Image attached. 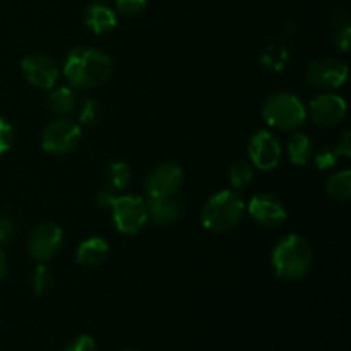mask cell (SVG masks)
<instances>
[{
  "label": "cell",
  "instance_id": "cell-1",
  "mask_svg": "<svg viewBox=\"0 0 351 351\" xmlns=\"http://www.w3.org/2000/svg\"><path fill=\"white\" fill-rule=\"evenodd\" d=\"M113 62L105 51L91 47H77L69 51L64 75L74 89H91L110 79Z\"/></svg>",
  "mask_w": 351,
  "mask_h": 351
},
{
  "label": "cell",
  "instance_id": "cell-2",
  "mask_svg": "<svg viewBox=\"0 0 351 351\" xmlns=\"http://www.w3.org/2000/svg\"><path fill=\"white\" fill-rule=\"evenodd\" d=\"M314 252L304 237L287 235L274 245L271 254L274 273L278 278L295 281L304 278L311 271Z\"/></svg>",
  "mask_w": 351,
  "mask_h": 351
},
{
  "label": "cell",
  "instance_id": "cell-3",
  "mask_svg": "<svg viewBox=\"0 0 351 351\" xmlns=\"http://www.w3.org/2000/svg\"><path fill=\"white\" fill-rule=\"evenodd\" d=\"M243 211H245V204L237 192L221 191L206 201L201 213L202 225L209 232H228L239 225Z\"/></svg>",
  "mask_w": 351,
  "mask_h": 351
},
{
  "label": "cell",
  "instance_id": "cell-4",
  "mask_svg": "<svg viewBox=\"0 0 351 351\" xmlns=\"http://www.w3.org/2000/svg\"><path fill=\"white\" fill-rule=\"evenodd\" d=\"M263 119L269 127L283 132L300 129L307 119V110L297 96L290 93H274L263 103Z\"/></svg>",
  "mask_w": 351,
  "mask_h": 351
},
{
  "label": "cell",
  "instance_id": "cell-5",
  "mask_svg": "<svg viewBox=\"0 0 351 351\" xmlns=\"http://www.w3.org/2000/svg\"><path fill=\"white\" fill-rule=\"evenodd\" d=\"M110 209L117 230L123 235H136L147 223L146 202L139 195H117Z\"/></svg>",
  "mask_w": 351,
  "mask_h": 351
},
{
  "label": "cell",
  "instance_id": "cell-6",
  "mask_svg": "<svg viewBox=\"0 0 351 351\" xmlns=\"http://www.w3.org/2000/svg\"><path fill=\"white\" fill-rule=\"evenodd\" d=\"M79 141H81V125L74 120L60 117L45 127L43 136H41V146L47 153L60 156V154L74 151Z\"/></svg>",
  "mask_w": 351,
  "mask_h": 351
},
{
  "label": "cell",
  "instance_id": "cell-7",
  "mask_svg": "<svg viewBox=\"0 0 351 351\" xmlns=\"http://www.w3.org/2000/svg\"><path fill=\"white\" fill-rule=\"evenodd\" d=\"M308 84L322 91L341 88L348 79V65L338 58H319L311 62L305 72Z\"/></svg>",
  "mask_w": 351,
  "mask_h": 351
},
{
  "label": "cell",
  "instance_id": "cell-8",
  "mask_svg": "<svg viewBox=\"0 0 351 351\" xmlns=\"http://www.w3.org/2000/svg\"><path fill=\"white\" fill-rule=\"evenodd\" d=\"M184 184V171L175 163L158 165L146 177V187L149 199H171Z\"/></svg>",
  "mask_w": 351,
  "mask_h": 351
},
{
  "label": "cell",
  "instance_id": "cell-9",
  "mask_svg": "<svg viewBox=\"0 0 351 351\" xmlns=\"http://www.w3.org/2000/svg\"><path fill=\"white\" fill-rule=\"evenodd\" d=\"M64 243V233L55 223H41L27 239V252L38 263H47L57 256Z\"/></svg>",
  "mask_w": 351,
  "mask_h": 351
},
{
  "label": "cell",
  "instance_id": "cell-10",
  "mask_svg": "<svg viewBox=\"0 0 351 351\" xmlns=\"http://www.w3.org/2000/svg\"><path fill=\"white\" fill-rule=\"evenodd\" d=\"M249 158L254 167L261 171H271L278 167L281 160V144L280 139L269 130H259L250 137L249 143Z\"/></svg>",
  "mask_w": 351,
  "mask_h": 351
},
{
  "label": "cell",
  "instance_id": "cell-11",
  "mask_svg": "<svg viewBox=\"0 0 351 351\" xmlns=\"http://www.w3.org/2000/svg\"><path fill=\"white\" fill-rule=\"evenodd\" d=\"M24 72V77L27 79L31 86L40 89H51L58 81V71L57 64L53 58L43 53H31L21 64Z\"/></svg>",
  "mask_w": 351,
  "mask_h": 351
},
{
  "label": "cell",
  "instance_id": "cell-12",
  "mask_svg": "<svg viewBox=\"0 0 351 351\" xmlns=\"http://www.w3.org/2000/svg\"><path fill=\"white\" fill-rule=\"evenodd\" d=\"M249 213L259 225L267 226V228L283 225L288 215L285 202L269 192L254 195L252 201L249 202Z\"/></svg>",
  "mask_w": 351,
  "mask_h": 351
},
{
  "label": "cell",
  "instance_id": "cell-13",
  "mask_svg": "<svg viewBox=\"0 0 351 351\" xmlns=\"http://www.w3.org/2000/svg\"><path fill=\"white\" fill-rule=\"evenodd\" d=\"M346 115V101L332 93H322L311 101V117L317 125L331 127Z\"/></svg>",
  "mask_w": 351,
  "mask_h": 351
},
{
  "label": "cell",
  "instance_id": "cell-14",
  "mask_svg": "<svg viewBox=\"0 0 351 351\" xmlns=\"http://www.w3.org/2000/svg\"><path fill=\"white\" fill-rule=\"evenodd\" d=\"M86 26L95 34H106L117 27V14L106 3H89L84 10Z\"/></svg>",
  "mask_w": 351,
  "mask_h": 351
},
{
  "label": "cell",
  "instance_id": "cell-15",
  "mask_svg": "<svg viewBox=\"0 0 351 351\" xmlns=\"http://www.w3.org/2000/svg\"><path fill=\"white\" fill-rule=\"evenodd\" d=\"M110 254V245L106 240L99 239V237H91L79 243L77 250H75V261L81 266L95 267L105 263L106 257Z\"/></svg>",
  "mask_w": 351,
  "mask_h": 351
},
{
  "label": "cell",
  "instance_id": "cell-16",
  "mask_svg": "<svg viewBox=\"0 0 351 351\" xmlns=\"http://www.w3.org/2000/svg\"><path fill=\"white\" fill-rule=\"evenodd\" d=\"M146 202V211H147V219H151L156 225H171V223L177 221L180 218V204L171 199H149L147 197Z\"/></svg>",
  "mask_w": 351,
  "mask_h": 351
},
{
  "label": "cell",
  "instance_id": "cell-17",
  "mask_svg": "<svg viewBox=\"0 0 351 351\" xmlns=\"http://www.w3.org/2000/svg\"><path fill=\"white\" fill-rule=\"evenodd\" d=\"M77 106V96H75V89L72 86H62V88L50 91L47 98V108L53 115L67 117L72 113Z\"/></svg>",
  "mask_w": 351,
  "mask_h": 351
},
{
  "label": "cell",
  "instance_id": "cell-18",
  "mask_svg": "<svg viewBox=\"0 0 351 351\" xmlns=\"http://www.w3.org/2000/svg\"><path fill=\"white\" fill-rule=\"evenodd\" d=\"M287 153L288 158L293 165H307L311 161L312 153H314V146H312V141L308 139L305 134L295 132L290 137L287 144Z\"/></svg>",
  "mask_w": 351,
  "mask_h": 351
},
{
  "label": "cell",
  "instance_id": "cell-19",
  "mask_svg": "<svg viewBox=\"0 0 351 351\" xmlns=\"http://www.w3.org/2000/svg\"><path fill=\"white\" fill-rule=\"evenodd\" d=\"M130 177H132V171H130L129 165L123 161H117V163L110 165L105 173L106 187L115 192L125 191L130 184Z\"/></svg>",
  "mask_w": 351,
  "mask_h": 351
},
{
  "label": "cell",
  "instance_id": "cell-20",
  "mask_svg": "<svg viewBox=\"0 0 351 351\" xmlns=\"http://www.w3.org/2000/svg\"><path fill=\"white\" fill-rule=\"evenodd\" d=\"M326 187H328V194L332 199L346 202L351 197V171L343 170L331 175Z\"/></svg>",
  "mask_w": 351,
  "mask_h": 351
},
{
  "label": "cell",
  "instance_id": "cell-21",
  "mask_svg": "<svg viewBox=\"0 0 351 351\" xmlns=\"http://www.w3.org/2000/svg\"><path fill=\"white\" fill-rule=\"evenodd\" d=\"M228 178L235 189H247L254 180V170L247 161H233L228 167Z\"/></svg>",
  "mask_w": 351,
  "mask_h": 351
},
{
  "label": "cell",
  "instance_id": "cell-22",
  "mask_svg": "<svg viewBox=\"0 0 351 351\" xmlns=\"http://www.w3.org/2000/svg\"><path fill=\"white\" fill-rule=\"evenodd\" d=\"M29 283L31 290L36 295H40V297H43V295H47L48 291H50L51 285H53V274H51L50 269L41 263L38 264L33 269V273H31Z\"/></svg>",
  "mask_w": 351,
  "mask_h": 351
},
{
  "label": "cell",
  "instance_id": "cell-23",
  "mask_svg": "<svg viewBox=\"0 0 351 351\" xmlns=\"http://www.w3.org/2000/svg\"><path fill=\"white\" fill-rule=\"evenodd\" d=\"M101 117V105L96 99L88 98L79 106V123L81 125H93Z\"/></svg>",
  "mask_w": 351,
  "mask_h": 351
},
{
  "label": "cell",
  "instance_id": "cell-24",
  "mask_svg": "<svg viewBox=\"0 0 351 351\" xmlns=\"http://www.w3.org/2000/svg\"><path fill=\"white\" fill-rule=\"evenodd\" d=\"M341 153L338 151V147L335 146H326L315 154V165H317L319 170H331L338 165Z\"/></svg>",
  "mask_w": 351,
  "mask_h": 351
},
{
  "label": "cell",
  "instance_id": "cell-25",
  "mask_svg": "<svg viewBox=\"0 0 351 351\" xmlns=\"http://www.w3.org/2000/svg\"><path fill=\"white\" fill-rule=\"evenodd\" d=\"M12 143H14L12 125L7 123L3 119H0V156L12 147Z\"/></svg>",
  "mask_w": 351,
  "mask_h": 351
},
{
  "label": "cell",
  "instance_id": "cell-26",
  "mask_svg": "<svg viewBox=\"0 0 351 351\" xmlns=\"http://www.w3.org/2000/svg\"><path fill=\"white\" fill-rule=\"evenodd\" d=\"M115 3L123 16H136L146 7L147 0H115Z\"/></svg>",
  "mask_w": 351,
  "mask_h": 351
},
{
  "label": "cell",
  "instance_id": "cell-27",
  "mask_svg": "<svg viewBox=\"0 0 351 351\" xmlns=\"http://www.w3.org/2000/svg\"><path fill=\"white\" fill-rule=\"evenodd\" d=\"M65 351H98V350H96V343L91 336L81 335L69 343Z\"/></svg>",
  "mask_w": 351,
  "mask_h": 351
},
{
  "label": "cell",
  "instance_id": "cell-28",
  "mask_svg": "<svg viewBox=\"0 0 351 351\" xmlns=\"http://www.w3.org/2000/svg\"><path fill=\"white\" fill-rule=\"evenodd\" d=\"M14 232H16L14 219L5 213H0V243L9 242L14 237Z\"/></svg>",
  "mask_w": 351,
  "mask_h": 351
},
{
  "label": "cell",
  "instance_id": "cell-29",
  "mask_svg": "<svg viewBox=\"0 0 351 351\" xmlns=\"http://www.w3.org/2000/svg\"><path fill=\"white\" fill-rule=\"evenodd\" d=\"M335 45L341 51H348L351 45V27L350 24H345V26H338L335 33Z\"/></svg>",
  "mask_w": 351,
  "mask_h": 351
},
{
  "label": "cell",
  "instance_id": "cell-30",
  "mask_svg": "<svg viewBox=\"0 0 351 351\" xmlns=\"http://www.w3.org/2000/svg\"><path fill=\"white\" fill-rule=\"evenodd\" d=\"M115 199H117V192L108 187H101L98 191V194H96V202H98L99 208H112Z\"/></svg>",
  "mask_w": 351,
  "mask_h": 351
},
{
  "label": "cell",
  "instance_id": "cell-31",
  "mask_svg": "<svg viewBox=\"0 0 351 351\" xmlns=\"http://www.w3.org/2000/svg\"><path fill=\"white\" fill-rule=\"evenodd\" d=\"M338 151L341 153V156H351V132L345 130L341 136V139L338 141Z\"/></svg>",
  "mask_w": 351,
  "mask_h": 351
},
{
  "label": "cell",
  "instance_id": "cell-32",
  "mask_svg": "<svg viewBox=\"0 0 351 351\" xmlns=\"http://www.w3.org/2000/svg\"><path fill=\"white\" fill-rule=\"evenodd\" d=\"M7 274V259H5V254H3V250L0 249V281L5 278Z\"/></svg>",
  "mask_w": 351,
  "mask_h": 351
},
{
  "label": "cell",
  "instance_id": "cell-33",
  "mask_svg": "<svg viewBox=\"0 0 351 351\" xmlns=\"http://www.w3.org/2000/svg\"><path fill=\"white\" fill-rule=\"evenodd\" d=\"M122 351H139V350H136V348H125V350H122Z\"/></svg>",
  "mask_w": 351,
  "mask_h": 351
}]
</instances>
